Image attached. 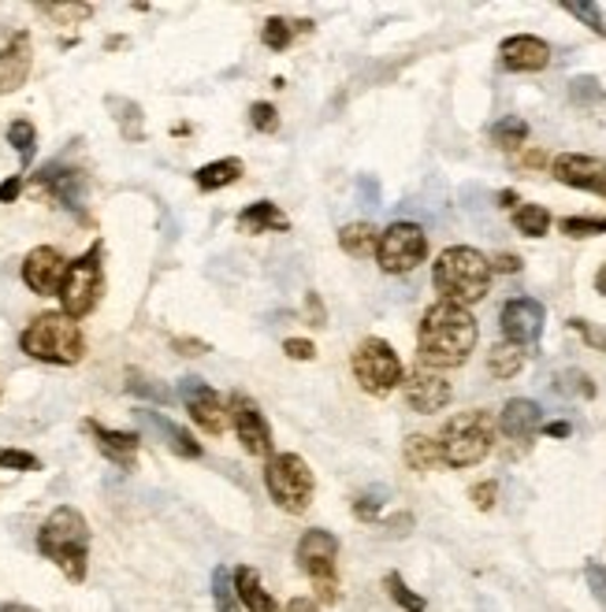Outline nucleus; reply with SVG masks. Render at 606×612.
I'll list each match as a JSON object with an SVG mask.
<instances>
[{"mask_svg":"<svg viewBox=\"0 0 606 612\" xmlns=\"http://www.w3.org/2000/svg\"><path fill=\"white\" fill-rule=\"evenodd\" d=\"M588 586H592V594L599 598V605H606V567L603 564H588Z\"/></svg>","mask_w":606,"mask_h":612,"instance_id":"a19ab883","label":"nucleus"},{"mask_svg":"<svg viewBox=\"0 0 606 612\" xmlns=\"http://www.w3.org/2000/svg\"><path fill=\"white\" fill-rule=\"evenodd\" d=\"M130 389H135V394H149V397H157V401H168V397H172L168 389H160V386H149L146 378H135V383H130Z\"/></svg>","mask_w":606,"mask_h":612,"instance_id":"c03bdc74","label":"nucleus"},{"mask_svg":"<svg viewBox=\"0 0 606 612\" xmlns=\"http://www.w3.org/2000/svg\"><path fill=\"white\" fill-rule=\"evenodd\" d=\"M525 164H528V167H539V164H547V156H544V152H528Z\"/></svg>","mask_w":606,"mask_h":612,"instance_id":"5fc2aeb1","label":"nucleus"},{"mask_svg":"<svg viewBox=\"0 0 606 612\" xmlns=\"http://www.w3.org/2000/svg\"><path fill=\"white\" fill-rule=\"evenodd\" d=\"M525 349L521 345H514V342H499L495 349L488 353V372L495 375V378H514L517 372L525 367Z\"/></svg>","mask_w":606,"mask_h":612,"instance_id":"cd10ccee","label":"nucleus"},{"mask_svg":"<svg viewBox=\"0 0 606 612\" xmlns=\"http://www.w3.org/2000/svg\"><path fill=\"white\" fill-rule=\"evenodd\" d=\"M0 467H12V472H38L41 461L27 450H0Z\"/></svg>","mask_w":606,"mask_h":612,"instance_id":"e433bc0d","label":"nucleus"},{"mask_svg":"<svg viewBox=\"0 0 606 612\" xmlns=\"http://www.w3.org/2000/svg\"><path fill=\"white\" fill-rule=\"evenodd\" d=\"M402 389H405V405L421 416H432V412H443L454 397V389L439 372H428V367H417L402 378Z\"/></svg>","mask_w":606,"mask_h":612,"instance_id":"2eb2a0df","label":"nucleus"},{"mask_svg":"<svg viewBox=\"0 0 606 612\" xmlns=\"http://www.w3.org/2000/svg\"><path fill=\"white\" fill-rule=\"evenodd\" d=\"M0 612H38V609H30V605H19V601H8V605H0Z\"/></svg>","mask_w":606,"mask_h":612,"instance_id":"864d4df0","label":"nucleus"},{"mask_svg":"<svg viewBox=\"0 0 606 612\" xmlns=\"http://www.w3.org/2000/svg\"><path fill=\"white\" fill-rule=\"evenodd\" d=\"M550 171H555L561 186L606 197V160H595V156H584V152H561L550 160Z\"/></svg>","mask_w":606,"mask_h":612,"instance_id":"4468645a","label":"nucleus"},{"mask_svg":"<svg viewBox=\"0 0 606 612\" xmlns=\"http://www.w3.org/2000/svg\"><path fill=\"white\" fill-rule=\"evenodd\" d=\"M242 178V160H213V164H205V167H197V175H194V182L202 194H213V189H224V186H235Z\"/></svg>","mask_w":606,"mask_h":612,"instance_id":"393cba45","label":"nucleus"},{"mask_svg":"<svg viewBox=\"0 0 606 612\" xmlns=\"http://www.w3.org/2000/svg\"><path fill=\"white\" fill-rule=\"evenodd\" d=\"M439 456L447 467H477L495 445V419L483 408L461 412L439 431Z\"/></svg>","mask_w":606,"mask_h":612,"instance_id":"39448f33","label":"nucleus"},{"mask_svg":"<svg viewBox=\"0 0 606 612\" xmlns=\"http://www.w3.org/2000/svg\"><path fill=\"white\" fill-rule=\"evenodd\" d=\"M250 122H253V130L275 134L280 130V111H275V105H268V100H257V105L250 108Z\"/></svg>","mask_w":606,"mask_h":612,"instance_id":"c9c22d12","label":"nucleus"},{"mask_svg":"<svg viewBox=\"0 0 606 612\" xmlns=\"http://www.w3.org/2000/svg\"><path fill=\"white\" fill-rule=\"evenodd\" d=\"M477 338L480 327L469 308L436 300L424 312L421 327H417V356H421L428 372H450V367H461L469 361V353L477 349Z\"/></svg>","mask_w":606,"mask_h":612,"instance_id":"f257e3e1","label":"nucleus"},{"mask_svg":"<svg viewBox=\"0 0 606 612\" xmlns=\"http://www.w3.org/2000/svg\"><path fill=\"white\" fill-rule=\"evenodd\" d=\"M377 245H380V230L372 227V223H346V227L339 230V249L346 256H358V260L377 256Z\"/></svg>","mask_w":606,"mask_h":612,"instance_id":"b1692460","label":"nucleus"},{"mask_svg":"<svg viewBox=\"0 0 606 612\" xmlns=\"http://www.w3.org/2000/svg\"><path fill=\"white\" fill-rule=\"evenodd\" d=\"M569 11V16H577L580 22H588V27L599 33V38H606V19H603V11L599 4H561Z\"/></svg>","mask_w":606,"mask_h":612,"instance_id":"4c0bfd02","label":"nucleus"},{"mask_svg":"<svg viewBox=\"0 0 606 612\" xmlns=\"http://www.w3.org/2000/svg\"><path fill=\"white\" fill-rule=\"evenodd\" d=\"M30 67H35V45H30V33H16V38L0 49V97L16 93V89L30 78Z\"/></svg>","mask_w":606,"mask_h":612,"instance_id":"a211bd4d","label":"nucleus"},{"mask_svg":"<svg viewBox=\"0 0 606 612\" xmlns=\"http://www.w3.org/2000/svg\"><path fill=\"white\" fill-rule=\"evenodd\" d=\"M179 397H183L186 412H190V419L205 434H224V427H227V405H224V397H219L213 386L202 383V378H183Z\"/></svg>","mask_w":606,"mask_h":612,"instance_id":"f8f14e48","label":"nucleus"},{"mask_svg":"<svg viewBox=\"0 0 606 612\" xmlns=\"http://www.w3.org/2000/svg\"><path fill=\"white\" fill-rule=\"evenodd\" d=\"M135 416H138L141 427L157 434V438H160L164 445H168V450H172L175 456H183V461H197V456H202V445H197V442H194V434H190V431H183L179 423L164 419L160 412H153V408H138Z\"/></svg>","mask_w":606,"mask_h":612,"instance_id":"6ab92c4d","label":"nucleus"},{"mask_svg":"<svg viewBox=\"0 0 606 612\" xmlns=\"http://www.w3.org/2000/svg\"><path fill=\"white\" fill-rule=\"evenodd\" d=\"M544 323H547V312L536 297H514V300H506L502 312H499V327L506 334V342L521 345V349L539 342Z\"/></svg>","mask_w":606,"mask_h":612,"instance_id":"ddd939ff","label":"nucleus"},{"mask_svg":"<svg viewBox=\"0 0 606 612\" xmlns=\"http://www.w3.org/2000/svg\"><path fill=\"white\" fill-rule=\"evenodd\" d=\"M514 230L525 238H544L550 230V211L544 205H517L514 208Z\"/></svg>","mask_w":606,"mask_h":612,"instance_id":"c85d7f7f","label":"nucleus"},{"mask_svg":"<svg viewBox=\"0 0 606 612\" xmlns=\"http://www.w3.org/2000/svg\"><path fill=\"white\" fill-rule=\"evenodd\" d=\"M63 275H68V260H63L60 249H52V245H38V249L27 253V260H23V283L35 289L38 297L60 294Z\"/></svg>","mask_w":606,"mask_h":612,"instance_id":"dca6fc26","label":"nucleus"},{"mask_svg":"<svg viewBox=\"0 0 606 612\" xmlns=\"http://www.w3.org/2000/svg\"><path fill=\"white\" fill-rule=\"evenodd\" d=\"M8 141L16 145V152H19V160H23V164L35 160L38 130H35V122H30V119H16L12 127H8Z\"/></svg>","mask_w":606,"mask_h":612,"instance_id":"7c9ffc66","label":"nucleus"},{"mask_svg":"<svg viewBox=\"0 0 606 612\" xmlns=\"http://www.w3.org/2000/svg\"><path fill=\"white\" fill-rule=\"evenodd\" d=\"M175 349H179L183 356H202V353H208V345L194 342V338H175Z\"/></svg>","mask_w":606,"mask_h":612,"instance_id":"a18cd8bd","label":"nucleus"},{"mask_svg":"<svg viewBox=\"0 0 606 612\" xmlns=\"http://www.w3.org/2000/svg\"><path fill=\"white\" fill-rule=\"evenodd\" d=\"M213 598H216V612H238V598H235V583H231V572L224 564L213 572Z\"/></svg>","mask_w":606,"mask_h":612,"instance_id":"72a5a7b5","label":"nucleus"},{"mask_svg":"<svg viewBox=\"0 0 606 612\" xmlns=\"http://www.w3.org/2000/svg\"><path fill=\"white\" fill-rule=\"evenodd\" d=\"M101 289H105V272H101V241H97L79 260L68 264V275H63V286L57 294L63 305V316H71L75 323L90 316L97 300H101Z\"/></svg>","mask_w":606,"mask_h":612,"instance_id":"1a4fd4ad","label":"nucleus"},{"mask_svg":"<svg viewBox=\"0 0 606 612\" xmlns=\"http://www.w3.org/2000/svg\"><path fill=\"white\" fill-rule=\"evenodd\" d=\"M305 312H310V316L316 319V327H321V323L328 319V312H324V300L316 297V294H310V297H305Z\"/></svg>","mask_w":606,"mask_h":612,"instance_id":"49530a36","label":"nucleus"},{"mask_svg":"<svg viewBox=\"0 0 606 612\" xmlns=\"http://www.w3.org/2000/svg\"><path fill=\"white\" fill-rule=\"evenodd\" d=\"M350 367H354L358 386L365 389L369 397L394 394V389L402 386V378H405V367L399 361V353H394V345L383 342V338L361 342L354 349V361H350Z\"/></svg>","mask_w":606,"mask_h":612,"instance_id":"6e6552de","label":"nucleus"},{"mask_svg":"<svg viewBox=\"0 0 606 612\" xmlns=\"http://www.w3.org/2000/svg\"><path fill=\"white\" fill-rule=\"evenodd\" d=\"M495 272H502V275H517V272H521V260H517L514 253H499V256H495V260H491V275H495Z\"/></svg>","mask_w":606,"mask_h":612,"instance_id":"79ce46f5","label":"nucleus"},{"mask_svg":"<svg viewBox=\"0 0 606 612\" xmlns=\"http://www.w3.org/2000/svg\"><path fill=\"white\" fill-rule=\"evenodd\" d=\"M286 612H321V605H316V598H291Z\"/></svg>","mask_w":606,"mask_h":612,"instance_id":"09e8293b","label":"nucleus"},{"mask_svg":"<svg viewBox=\"0 0 606 612\" xmlns=\"http://www.w3.org/2000/svg\"><path fill=\"white\" fill-rule=\"evenodd\" d=\"M547 434H550V438H569L573 427H569L566 419H558V423H547Z\"/></svg>","mask_w":606,"mask_h":612,"instance_id":"3c124183","label":"nucleus"},{"mask_svg":"<svg viewBox=\"0 0 606 612\" xmlns=\"http://www.w3.org/2000/svg\"><path fill=\"white\" fill-rule=\"evenodd\" d=\"M354 516L365 520V523H377V516H380V501H372V497L354 501Z\"/></svg>","mask_w":606,"mask_h":612,"instance_id":"37998d69","label":"nucleus"},{"mask_svg":"<svg viewBox=\"0 0 606 612\" xmlns=\"http://www.w3.org/2000/svg\"><path fill=\"white\" fill-rule=\"evenodd\" d=\"M499 200H502V205H517V194H514V189H506Z\"/></svg>","mask_w":606,"mask_h":612,"instance_id":"6e6d98bb","label":"nucleus"},{"mask_svg":"<svg viewBox=\"0 0 606 612\" xmlns=\"http://www.w3.org/2000/svg\"><path fill=\"white\" fill-rule=\"evenodd\" d=\"M310 30H313V22H310V19H302V22H286V19L275 16V19H268V22H264V27H261V41L268 45L272 52H286V49H291V45H294L297 33H310Z\"/></svg>","mask_w":606,"mask_h":612,"instance_id":"a878e982","label":"nucleus"},{"mask_svg":"<svg viewBox=\"0 0 606 612\" xmlns=\"http://www.w3.org/2000/svg\"><path fill=\"white\" fill-rule=\"evenodd\" d=\"M283 353L291 356V361H313L316 356V345L310 338H286L283 342Z\"/></svg>","mask_w":606,"mask_h":612,"instance_id":"ea45409f","label":"nucleus"},{"mask_svg":"<svg viewBox=\"0 0 606 612\" xmlns=\"http://www.w3.org/2000/svg\"><path fill=\"white\" fill-rule=\"evenodd\" d=\"M469 497L480 512H488V509H495V497H499V483H495V478H488V483H477L469 490Z\"/></svg>","mask_w":606,"mask_h":612,"instance_id":"58836bf2","label":"nucleus"},{"mask_svg":"<svg viewBox=\"0 0 606 612\" xmlns=\"http://www.w3.org/2000/svg\"><path fill=\"white\" fill-rule=\"evenodd\" d=\"M231 583H235V598L246 612H275V598L264 590L261 575L253 572L250 564H238L235 572H231Z\"/></svg>","mask_w":606,"mask_h":612,"instance_id":"4be33fe9","label":"nucleus"},{"mask_svg":"<svg viewBox=\"0 0 606 612\" xmlns=\"http://www.w3.org/2000/svg\"><path fill=\"white\" fill-rule=\"evenodd\" d=\"M238 230H242V234L291 230V219H286L283 211H280V205H272V200H257V205L242 208V216H238Z\"/></svg>","mask_w":606,"mask_h":612,"instance_id":"5701e85b","label":"nucleus"},{"mask_svg":"<svg viewBox=\"0 0 606 612\" xmlns=\"http://www.w3.org/2000/svg\"><path fill=\"white\" fill-rule=\"evenodd\" d=\"M432 286L447 305L458 308L477 305L491 289V260L480 249H472V245H450V249L439 253L432 267Z\"/></svg>","mask_w":606,"mask_h":612,"instance_id":"7ed1b4c3","label":"nucleus"},{"mask_svg":"<svg viewBox=\"0 0 606 612\" xmlns=\"http://www.w3.org/2000/svg\"><path fill=\"white\" fill-rule=\"evenodd\" d=\"M558 230L566 238H595V234H606V216H566Z\"/></svg>","mask_w":606,"mask_h":612,"instance_id":"2f4dec72","label":"nucleus"},{"mask_svg":"<svg viewBox=\"0 0 606 612\" xmlns=\"http://www.w3.org/2000/svg\"><path fill=\"white\" fill-rule=\"evenodd\" d=\"M491 141L499 145V149H506V152L521 149V145L528 141V122H525L521 116H506V119H499V122L491 127Z\"/></svg>","mask_w":606,"mask_h":612,"instance_id":"c756f323","label":"nucleus"},{"mask_svg":"<svg viewBox=\"0 0 606 612\" xmlns=\"http://www.w3.org/2000/svg\"><path fill=\"white\" fill-rule=\"evenodd\" d=\"M573 330H580V334H584V338H588L592 345H603V349H606V334H599V330H592V327H588V323H584V319H573Z\"/></svg>","mask_w":606,"mask_h":612,"instance_id":"de8ad7c7","label":"nucleus"},{"mask_svg":"<svg viewBox=\"0 0 606 612\" xmlns=\"http://www.w3.org/2000/svg\"><path fill=\"white\" fill-rule=\"evenodd\" d=\"M264 486H268L272 501L291 516H302L313 501V472L297 453H275L268 467H264Z\"/></svg>","mask_w":606,"mask_h":612,"instance_id":"0eeeda50","label":"nucleus"},{"mask_svg":"<svg viewBox=\"0 0 606 612\" xmlns=\"http://www.w3.org/2000/svg\"><path fill=\"white\" fill-rule=\"evenodd\" d=\"M424 256H428V234L424 227H417V223H391V227L380 234L377 260L388 275L413 272L417 264H424Z\"/></svg>","mask_w":606,"mask_h":612,"instance_id":"9d476101","label":"nucleus"},{"mask_svg":"<svg viewBox=\"0 0 606 612\" xmlns=\"http://www.w3.org/2000/svg\"><path fill=\"white\" fill-rule=\"evenodd\" d=\"M402 453H405V464H410L413 472H432L436 464H443V456H439V442L428 438V434H410Z\"/></svg>","mask_w":606,"mask_h":612,"instance_id":"bb28decb","label":"nucleus"},{"mask_svg":"<svg viewBox=\"0 0 606 612\" xmlns=\"http://www.w3.org/2000/svg\"><path fill=\"white\" fill-rule=\"evenodd\" d=\"M383 583H388V594H391L394 601H399L402 612H424V598L413 594V590L405 586V579H402L399 572H391L388 579H383Z\"/></svg>","mask_w":606,"mask_h":612,"instance_id":"f704fd0d","label":"nucleus"},{"mask_svg":"<svg viewBox=\"0 0 606 612\" xmlns=\"http://www.w3.org/2000/svg\"><path fill=\"white\" fill-rule=\"evenodd\" d=\"M27 356H35L41 364H60L71 367L86 356V338L79 330V323L63 312H41L38 319H30V327L19 338Z\"/></svg>","mask_w":606,"mask_h":612,"instance_id":"20e7f679","label":"nucleus"},{"mask_svg":"<svg viewBox=\"0 0 606 612\" xmlns=\"http://www.w3.org/2000/svg\"><path fill=\"white\" fill-rule=\"evenodd\" d=\"M595 289H599V294L606 297V260H603L599 272H595Z\"/></svg>","mask_w":606,"mask_h":612,"instance_id":"603ef678","label":"nucleus"},{"mask_svg":"<svg viewBox=\"0 0 606 612\" xmlns=\"http://www.w3.org/2000/svg\"><path fill=\"white\" fill-rule=\"evenodd\" d=\"M499 60L514 75H536L550 63V45L536 33H514L499 45Z\"/></svg>","mask_w":606,"mask_h":612,"instance_id":"f3484780","label":"nucleus"},{"mask_svg":"<svg viewBox=\"0 0 606 612\" xmlns=\"http://www.w3.org/2000/svg\"><path fill=\"white\" fill-rule=\"evenodd\" d=\"M539 423H544V412H539L536 401H528V397L506 401V408L499 412V431L510 442H528L539 431Z\"/></svg>","mask_w":606,"mask_h":612,"instance_id":"412c9836","label":"nucleus"},{"mask_svg":"<svg viewBox=\"0 0 606 612\" xmlns=\"http://www.w3.org/2000/svg\"><path fill=\"white\" fill-rule=\"evenodd\" d=\"M38 11L46 19L60 22V27H75V22L94 16V4H38Z\"/></svg>","mask_w":606,"mask_h":612,"instance_id":"473e14b6","label":"nucleus"},{"mask_svg":"<svg viewBox=\"0 0 606 612\" xmlns=\"http://www.w3.org/2000/svg\"><path fill=\"white\" fill-rule=\"evenodd\" d=\"M86 431L94 434L97 450H101L113 464H119L124 472L135 467V456H138V445H141V438L135 431H113V427H105V423H97V419H86Z\"/></svg>","mask_w":606,"mask_h":612,"instance_id":"aec40b11","label":"nucleus"},{"mask_svg":"<svg viewBox=\"0 0 606 612\" xmlns=\"http://www.w3.org/2000/svg\"><path fill=\"white\" fill-rule=\"evenodd\" d=\"M38 550L49 556L71 583H82L86 567H90V523L79 509L60 505L49 512V520L38 531Z\"/></svg>","mask_w":606,"mask_h":612,"instance_id":"f03ea898","label":"nucleus"},{"mask_svg":"<svg viewBox=\"0 0 606 612\" xmlns=\"http://www.w3.org/2000/svg\"><path fill=\"white\" fill-rule=\"evenodd\" d=\"M19 189H23V178L12 175L8 182H0V200H16L19 197Z\"/></svg>","mask_w":606,"mask_h":612,"instance_id":"8fccbe9b","label":"nucleus"},{"mask_svg":"<svg viewBox=\"0 0 606 612\" xmlns=\"http://www.w3.org/2000/svg\"><path fill=\"white\" fill-rule=\"evenodd\" d=\"M297 567H302L305 575H310V583L316 586V598L324 601V605H335L339 601V539L332 531L324 527H313L305 531L302 539H297Z\"/></svg>","mask_w":606,"mask_h":612,"instance_id":"423d86ee","label":"nucleus"},{"mask_svg":"<svg viewBox=\"0 0 606 612\" xmlns=\"http://www.w3.org/2000/svg\"><path fill=\"white\" fill-rule=\"evenodd\" d=\"M227 419L238 434L242 450L250 456H272V427H268V419H264V412L257 408V401L246 394H231Z\"/></svg>","mask_w":606,"mask_h":612,"instance_id":"9b49d317","label":"nucleus"}]
</instances>
